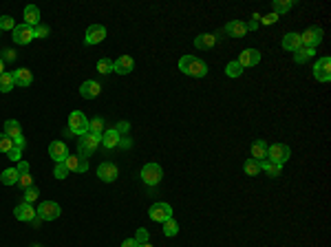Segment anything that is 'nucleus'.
Wrapping results in <instances>:
<instances>
[{
    "label": "nucleus",
    "mask_w": 331,
    "mask_h": 247,
    "mask_svg": "<svg viewBox=\"0 0 331 247\" xmlns=\"http://www.w3.org/2000/svg\"><path fill=\"white\" fill-rule=\"evenodd\" d=\"M16 88V82H14V73H2L0 75V93H9V90Z\"/></svg>",
    "instance_id": "obj_29"
},
{
    "label": "nucleus",
    "mask_w": 331,
    "mask_h": 247,
    "mask_svg": "<svg viewBox=\"0 0 331 247\" xmlns=\"http://www.w3.org/2000/svg\"><path fill=\"white\" fill-rule=\"evenodd\" d=\"M243 170L247 176H256L261 172V161H256V159H247V161L243 163Z\"/></svg>",
    "instance_id": "obj_32"
},
{
    "label": "nucleus",
    "mask_w": 331,
    "mask_h": 247,
    "mask_svg": "<svg viewBox=\"0 0 331 247\" xmlns=\"http://www.w3.org/2000/svg\"><path fill=\"white\" fill-rule=\"evenodd\" d=\"M14 82L16 86H31L34 84V75H31L29 69H18V71H14Z\"/></svg>",
    "instance_id": "obj_23"
},
{
    "label": "nucleus",
    "mask_w": 331,
    "mask_h": 247,
    "mask_svg": "<svg viewBox=\"0 0 331 247\" xmlns=\"http://www.w3.org/2000/svg\"><path fill=\"white\" fill-rule=\"evenodd\" d=\"M292 7H294V0H276V2H274V14L280 18V16L287 14Z\"/></svg>",
    "instance_id": "obj_31"
},
{
    "label": "nucleus",
    "mask_w": 331,
    "mask_h": 247,
    "mask_svg": "<svg viewBox=\"0 0 331 247\" xmlns=\"http://www.w3.org/2000/svg\"><path fill=\"white\" fill-rule=\"evenodd\" d=\"M7 157L11 159V161H20V157H22V150H20V148H11L9 152H7Z\"/></svg>",
    "instance_id": "obj_44"
},
{
    "label": "nucleus",
    "mask_w": 331,
    "mask_h": 247,
    "mask_svg": "<svg viewBox=\"0 0 331 247\" xmlns=\"http://www.w3.org/2000/svg\"><path fill=\"white\" fill-rule=\"evenodd\" d=\"M100 93H102L100 82H95V80L82 82V86H80V95L84 97V100H93V97H97Z\"/></svg>",
    "instance_id": "obj_16"
},
{
    "label": "nucleus",
    "mask_w": 331,
    "mask_h": 247,
    "mask_svg": "<svg viewBox=\"0 0 331 247\" xmlns=\"http://www.w3.org/2000/svg\"><path fill=\"white\" fill-rule=\"evenodd\" d=\"M34 35H35V38H47V35H49V27H47V24H38V27H34Z\"/></svg>",
    "instance_id": "obj_43"
},
{
    "label": "nucleus",
    "mask_w": 331,
    "mask_h": 247,
    "mask_svg": "<svg viewBox=\"0 0 331 247\" xmlns=\"http://www.w3.org/2000/svg\"><path fill=\"white\" fill-rule=\"evenodd\" d=\"M245 27H247V31H254V29H259V20H252V22H247Z\"/></svg>",
    "instance_id": "obj_50"
},
{
    "label": "nucleus",
    "mask_w": 331,
    "mask_h": 247,
    "mask_svg": "<svg viewBox=\"0 0 331 247\" xmlns=\"http://www.w3.org/2000/svg\"><path fill=\"white\" fill-rule=\"evenodd\" d=\"M148 229L146 228H139L137 229V234H135V241H137V245H146V243H148Z\"/></svg>",
    "instance_id": "obj_41"
},
{
    "label": "nucleus",
    "mask_w": 331,
    "mask_h": 247,
    "mask_svg": "<svg viewBox=\"0 0 331 247\" xmlns=\"http://www.w3.org/2000/svg\"><path fill=\"white\" fill-rule=\"evenodd\" d=\"M97 176H100L104 183H113V181L120 176V170H117L115 163L104 161V163H100V168H97Z\"/></svg>",
    "instance_id": "obj_11"
},
{
    "label": "nucleus",
    "mask_w": 331,
    "mask_h": 247,
    "mask_svg": "<svg viewBox=\"0 0 331 247\" xmlns=\"http://www.w3.org/2000/svg\"><path fill=\"white\" fill-rule=\"evenodd\" d=\"M2 73H5V62L0 60V75H2Z\"/></svg>",
    "instance_id": "obj_53"
},
{
    "label": "nucleus",
    "mask_w": 331,
    "mask_h": 247,
    "mask_svg": "<svg viewBox=\"0 0 331 247\" xmlns=\"http://www.w3.org/2000/svg\"><path fill=\"white\" fill-rule=\"evenodd\" d=\"M69 130H71L73 135H77V137H82V135L88 133V119L84 113H80V110H73L71 115H69Z\"/></svg>",
    "instance_id": "obj_3"
},
{
    "label": "nucleus",
    "mask_w": 331,
    "mask_h": 247,
    "mask_svg": "<svg viewBox=\"0 0 331 247\" xmlns=\"http://www.w3.org/2000/svg\"><path fill=\"white\" fill-rule=\"evenodd\" d=\"M122 247H139V245H137V241H135V238H126V241L122 243Z\"/></svg>",
    "instance_id": "obj_49"
},
{
    "label": "nucleus",
    "mask_w": 331,
    "mask_h": 247,
    "mask_svg": "<svg viewBox=\"0 0 331 247\" xmlns=\"http://www.w3.org/2000/svg\"><path fill=\"white\" fill-rule=\"evenodd\" d=\"M283 49H285V51H292V53H296L298 49H302L300 34H287V35H283Z\"/></svg>",
    "instance_id": "obj_22"
},
{
    "label": "nucleus",
    "mask_w": 331,
    "mask_h": 247,
    "mask_svg": "<svg viewBox=\"0 0 331 247\" xmlns=\"http://www.w3.org/2000/svg\"><path fill=\"white\" fill-rule=\"evenodd\" d=\"M216 44V35L214 34H201L194 38V47L201 49V51H208V49H212Z\"/></svg>",
    "instance_id": "obj_21"
},
{
    "label": "nucleus",
    "mask_w": 331,
    "mask_h": 247,
    "mask_svg": "<svg viewBox=\"0 0 331 247\" xmlns=\"http://www.w3.org/2000/svg\"><path fill=\"white\" fill-rule=\"evenodd\" d=\"M16 170H18V175H27V172H29V163L18 161V168H16Z\"/></svg>",
    "instance_id": "obj_46"
},
{
    "label": "nucleus",
    "mask_w": 331,
    "mask_h": 247,
    "mask_svg": "<svg viewBox=\"0 0 331 247\" xmlns=\"http://www.w3.org/2000/svg\"><path fill=\"white\" fill-rule=\"evenodd\" d=\"M139 247H153V245H150V243H146V245H139Z\"/></svg>",
    "instance_id": "obj_54"
},
{
    "label": "nucleus",
    "mask_w": 331,
    "mask_h": 247,
    "mask_svg": "<svg viewBox=\"0 0 331 247\" xmlns=\"http://www.w3.org/2000/svg\"><path fill=\"white\" fill-rule=\"evenodd\" d=\"M179 71H183L190 77H206L208 75V64L194 55H183L179 60Z\"/></svg>",
    "instance_id": "obj_1"
},
{
    "label": "nucleus",
    "mask_w": 331,
    "mask_h": 247,
    "mask_svg": "<svg viewBox=\"0 0 331 247\" xmlns=\"http://www.w3.org/2000/svg\"><path fill=\"white\" fill-rule=\"evenodd\" d=\"M226 31L232 38H245V35H247V27H245L243 20H232V22H227Z\"/></svg>",
    "instance_id": "obj_19"
},
{
    "label": "nucleus",
    "mask_w": 331,
    "mask_h": 247,
    "mask_svg": "<svg viewBox=\"0 0 331 247\" xmlns=\"http://www.w3.org/2000/svg\"><path fill=\"white\" fill-rule=\"evenodd\" d=\"M120 133H117L115 128L113 130H104V133H102V146L106 148V150H113V148H117L120 146Z\"/></svg>",
    "instance_id": "obj_20"
},
{
    "label": "nucleus",
    "mask_w": 331,
    "mask_h": 247,
    "mask_svg": "<svg viewBox=\"0 0 331 247\" xmlns=\"http://www.w3.org/2000/svg\"><path fill=\"white\" fill-rule=\"evenodd\" d=\"M11 34H14V35H11V38H14V42L20 44V47L29 44L31 40L35 38V35H34V27H29V24H24V22L22 24H16Z\"/></svg>",
    "instance_id": "obj_6"
},
{
    "label": "nucleus",
    "mask_w": 331,
    "mask_h": 247,
    "mask_svg": "<svg viewBox=\"0 0 331 247\" xmlns=\"http://www.w3.org/2000/svg\"><path fill=\"white\" fill-rule=\"evenodd\" d=\"M88 133L100 135V137H102V133H104V119H102V117L91 119V122H88Z\"/></svg>",
    "instance_id": "obj_34"
},
{
    "label": "nucleus",
    "mask_w": 331,
    "mask_h": 247,
    "mask_svg": "<svg viewBox=\"0 0 331 247\" xmlns=\"http://www.w3.org/2000/svg\"><path fill=\"white\" fill-rule=\"evenodd\" d=\"M64 166L69 168V172H80V175H84V172H88V161H84V159H80L75 155V157H71L69 155L67 159H64Z\"/></svg>",
    "instance_id": "obj_18"
},
{
    "label": "nucleus",
    "mask_w": 331,
    "mask_h": 247,
    "mask_svg": "<svg viewBox=\"0 0 331 247\" xmlns=\"http://www.w3.org/2000/svg\"><path fill=\"white\" fill-rule=\"evenodd\" d=\"M322 42V29L320 27H309L305 34H300V44L307 49H316Z\"/></svg>",
    "instance_id": "obj_8"
},
{
    "label": "nucleus",
    "mask_w": 331,
    "mask_h": 247,
    "mask_svg": "<svg viewBox=\"0 0 331 247\" xmlns=\"http://www.w3.org/2000/svg\"><path fill=\"white\" fill-rule=\"evenodd\" d=\"M14 146H16V148H20V150H24V148H27V141H24L22 135H18V137L14 139Z\"/></svg>",
    "instance_id": "obj_45"
},
{
    "label": "nucleus",
    "mask_w": 331,
    "mask_h": 247,
    "mask_svg": "<svg viewBox=\"0 0 331 247\" xmlns=\"http://www.w3.org/2000/svg\"><path fill=\"white\" fill-rule=\"evenodd\" d=\"M31 247H40V245H35V243H34V245H31Z\"/></svg>",
    "instance_id": "obj_55"
},
{
    "label": "nucleus",
    "mask_w": 331,
    "mask_h": 247,
    "mask_svg": "<svg viewBox=\"0 0 331 247\" xmlns=\"http://www.w3.org/2000/svg\"><path fill=\"white\" fill-rule=\"evenodd\" d=\"M314 55H316V49L302 47V49H298V51L294 53V62H296V64H305V62H307L309 57H314Z\"/></svg>",
    "instance_id": "obj_30"
},
{
    "label": "nucleus",
    "mask_w": 331,
    "mask_h": 247,
    "mask_svg": "<svg viewBox=\"0 0 331 247\" xmlns=\"http://www.w3.org/2000/svg\"><path fill=\"white\" fill-rule=\"evenodd\" d=\"M289 155H292V150H289V146H285V143H272V146H267V159L274 163H279V166L287 163Z\"/></svg>",
    "instance_id": "obj_5"
},
{
    "label": "nucleus",
    "mask_w": 331,
    "mask_h": 247,
    "mask_svg": "<svg viewBox=\"0 0 331 247\" xmlns=\"http://www.w3.org/2000/svg\"><path fill=\"white\" fill-rule=\"evenodd\" d=\"M243 69H250V67H256L261 62V53L256 51V49H243L239 55V60H236Z\"/></svg>",
    "instance_id": "obj_14"
},
{
    "label": "nucleus",
    "mask_w": 331,
    "mask_h": 247,
    "mask_svg": "<svg viewBox=\"0 0 331 247\" xmlns=\"http://www.w3.org/2000/svg\"><path fill=\"white\" fill-rule=\"evenodd\" d=\"M5 135L11 139H16L18 135H22V126H20L16 119H7L5 122Z\"/></svg>",
    "instance_id": "obj_28"
},
{
    "label": "nucleus",
    "mask_w": 331,
    "mask_h": 247,
    "mask_svg": "<svg viewBox=\"0 0 331 247\" xmlns=\"http://www.w3.org/2000/svg\"><path fill=\"white\" fill-rule=\"evenodd\" d=\"M148 216L155 223H163V221L173 219V208H170L168 203H155L153 208L148 210Z\"/></svg>",
    "instance_id": "obj_9"
},
{
    "label": "nucleus",
    "mask_w": 331,
    "mask_h": 247,
    "mask_svg": "<svg viewBox=\"0 0 331 247\" xmlns=\"http://www.w3.org/2000/svg\"><path fill=\"white\" fill-rule=\"evenodd\" d=\"M135 67V60L130 55H120L115 62H113V71L120 73V75H128Z\"/></svg>",
    "instance_id": "obj_17"
},
{
    "label": "nucleus",
    "mask_w": 331,
    "mask_h": 247,
    "mask_svg": "<svg viewBox=\"0 0 331 247\" xmlns=\"http://www.w3.org/2000/svg\"><path fill=\"white\" fill-rule=\"evenodd\" d=\"M49 155H51V159L55 163H62L64 159L69 157V148L64 141H51V146H49Z\"/></svg>",
    "instance_id": "obj_15"
},
{
    "label": "nucleus",
    "mask_w": 331,
    "mask_h": 247,
    "mask_svg": "<svg viewBox=\"0 0 331 247\" xmlns=\"http://www.w3.org/2000/svg\"><path fill=\"white\" fill-rule=\"evenodd\" d=\"M38 196H40V190L35 188V185H31V188H27V190H24V203H34Z\"/></svg>",
    "instance_id": "obj_39"
},
{
    "label": "nucleus",
    "mask_w": 331,
    "mask_h": 247,
    "mask_svg": "<svg viewBox=\"0 0 331 247\" xmlns=\"http://www.w3.org/2000/svg\"><path fill=\"white\" fill-rule=\"evenodd\" d=\"M53 176H55V179H67V176H69V168L64 166V161H62V163H55Z\"/></svg>",
    "instance_id": "obj_40"
},
{
    "label": "nucleus",
    "mask_w": 331,
    "mask_h": 247,
    "mask_svg": "<svg viewBox=\"0 0 331 247\" xmlns=\"http://www.w3.org/2000/svg\"><path fill=\"white\" fill-rule=\"evenodd\" d=\"M97 71H100L102 75H108V73H113V62H110L108 57H102V60H97Z\"/></svg>",
    "instance_id": "obj_36"
},
{
    "label": "nucleus",
    "mask_w": 331,
    "mask_h": 247,
    "mask_svg": "<svg viewBox=\"0 0 331 247\" xmlns=\"http://www.w3.org/2000/svg\"><path fill=\"white\" fill-rule=\"evenodd\" d=\"M16 22L11 16H0V31H14Z\"/></svg>",
    "instance_id": "obj_38"
},
{
    "label": "nucleus",
    "mask_w": 331,
    "mask_h": 247,
    "mask_svg": "<svg viewBox=\"0 0 331 247\" xmlns=\"http://www.w3.org/2000/svg\"><path fill=\"white\" fill-rule=\"evenodd\" d=\"M18 185H20V188H22V190H27V188H31V185H34V179H31V175H29V172H27V175H20Z\"/></svg>",
    "instance_id": "obj_42"
},
{
    "label": "nucleus",
    "mask_w": 331,
    "mask_h": 247,
    "mask_svg": "<svg viewBox=\"0 0 331 247\" xmlns=\"http://www.w3.org/2000/svg\"><path fill=\"white\" fill-rule=\"evenodd\" d=\"M252 159H256V161L267 159V143H265L263 139H256V141L252 143Z\"/></svg>",
    "instance_id": "obj_24"
},
{
    "label": "nucleus",
    "mask_w": 331,
    "mask_h": 247,
    "mask_svg": "<svg viewBox=\"0 0 331 247\" xmlns=\"http://www.w3.org/2000/svg\"><path fill=\"white\" fill-rule=\"evenodd\" d=\"M40 223H42V219H40V216H35V219L31 221V225H34V228H40Z\"/></svg>",
    "instance_id": "obj_51"
},
{
    "label": "nucleus",
    "mask_w": 331,
    "mask_h": 247,
    "mask_svg": "<svg viewBox=\"0 0 331 247\" xmlns=\"http://www.w3.org/2000/svg\"><path fill=\"white\" fill-rule=\"evenodd\" d=\"M24 24H29V27H38L40 24V9L35 5H29L24 9Z\"/></svg>",
    "instance_id": "obj_25"
},
{
    "label": "nucleus",
    "mask_w": 331,
    "mask_h": 247,
    "mask_svg": "<svg viewBox=\"0 0 331 247\" xmlns=\"http://www.w3.org/2000/svg\"><path fill=\"white\" fill-rule=\"evenodd\" d=\"M276 20H279V16H276V14H269V16H265V18H261V22H263V24H274Z\"/></svg>",
    "instance_id": "obj_47"
},
{
    "label": "nucleus",
    "mask_w": 331,
    "mask_h": 247,
    "mask_svg": "<svg viewBox=\"0 0 331 247\" xmlns=\"http://www.w3.org/2000/svg\"><path fill=\"white\" fill-rule=\"evenodd\" d=\"M100 143H102L100 135H93V133L82 135L80 141H77V157L84 159V161H88V157H91L93 152L97 150V146H100Z\"/></svg>",
    "instance_id": "obj_2"
},
{
    "label": "nucleus",
    "mask_w": 331,
    "mask_h": 247,
    "mask_svg": "<svg viewBox=\"0 0 331 247\" xmlns=\"http://www.w3.org/2000/svg\"><path fill=\"white\" fill-rule=\"evenodd\" d=\"M20 179L18 170L16 168H7V170H2V175H0V181H2V185H16Z\"/></svg>",
    "instance_id": "obj_27"
},
{
    "label": "nucleus",
    "mask_w": 331,
    "mask_h": 247,
    "mask_svg": "<svg viewBox=\"0 0 331 247\" xmlns=\"http://www.w3.org/2000/svg\"><path fill=\"white\" fill-rule=\"evenodd\" d=\"M261 172H265L267 176H280V172H283V166L269 161V159H263V161H261Z\"/></svg>",
    "instance_id": "obj_26"
},
{
    "label": "nucleus",
    "mask_w": 331,
    "mask_h": 247,
    "mask_svg": "<svg viewBox=\"0 0 331 247\" xmlns=\"http://www.w3.org/2000/svg\"><path fill=\"white\" fill-rule=\"evenodd\" d=\"M5 60H14V51H5Z\"/></svg>",
    "instance_id": "obj_52"
},
{
    "label": "nucleus",
    "mask_w": 331,
    "mask_h": 247,
    "mask_svg": "<svg viewBox=\"0 0 331 247\" xmlns=\"http://www.w3.org/2000/svg\"><path fill=\"white\" fill-rule=\"evenodd\" d=\"M11 148H14V139L7 137L5 133H0V152H5V155H7Z\"/></svg>",
    "instance_id": "obj_37"
},
{
    "label": "nucleus",
    "mask_w": 331,
    "mask_h": 247,
    "mask_svg": "<svg viewBox=\"0 0 331 247\" xmlns=\"http://www.w3.org/2000/svg\"><path fill=\"white\" fill-rule=\"evenodd\" d=\"M163 234H166V236H174V234L179 232V223L177 221H174V216L173 219H168V221H163Z\"/></svg>",
    "instance_id": "obj_35"
},
{
    "label": "nucleus",
    "mask_w": 331,
    "mask_h": 247,
    "mask_svg": "<svg viewBox=\"0 0 331 247\" xmlns=\"http://www.w3.org/2000/svg\"><path fill=\"white\" fill-rule=\"evenodd\" d=\"M314 77H316L318 82H322V84L331 82V60L327 55L316 62V67H314Z\"/></svg>",
    "instance_id": "obj_10"
},
{
    "label": "nucleus",
    "mask_w": 331,
    "mask_h": 247,
    "mask_svg": "<svg viewBox=\"0 0 331 247\" xmlns=\"http://www.w3.org/2000/svg\"><path fill=\"white\" fill-rule=\"evenodd\" d=\"M243 71H245V69L241 67L236 60L230 62V64L226 67V75H227V77H241V75H243Z\"/></svg>",
    "instance_id": "obj_33"
},
{
    "label": "nucleus",
    "mask_w": 331,
    "mask_h": 247,
    "mask_svg": "<svg viewBox=\"0 0 331 247\" xmlns=\"http://www.w3.org/2000/svg\"><path fill=\"white\" fill-rule=\"evenodd\" d=\"M161 176H163V170L159 163H146V166L141 168V181H144L146 185H150V188L159 185Z\"/></svg>",
    "instance_id": "obj_4"
},
{
    "label": "nucleus",
    "mask_w": 331,
    "mask_h": 247,
    "mask_svg": "<svg viewBox=\"0 0 331 247\" xmlns=\"http://www.w3.org/2000/svg\"><path fill=\"white\" fill-rule=\"evenodd\" d=\"M14 216L18 221H24V223H31V221L38 216V212H35V208L31 203H20V205H16V210H14Z\"/></svg>",
    "instance_id": "obj_12"
},
{
    "label": "nucleus",
    "mask_w": 331,
    "mask_h": 247,
    "mask_svg": "<svg viewBox=\"0 0 331 247\" xmlns=\"http://www.w3.org/2000/svg\"><path fill=\"white\" fill-rule=\"evenodd\" d=\"M104 38H106V27H102V24H91V27L87 29V38H84V44L93 47V44H100Z\"/></svg>",
    "instance_id": "obj_13"
},
{
    "label": "nucleus",
    "mask_w": 331,
    "mask_h": 247,
    "mask_svg": "<svg viewBox=\"0 0 331 247\" xmlns=\"http://www.w3.org/2000/svg\"><path fill=\"white\" fill-rule=\"evenodd\" d=\"M128 128H130V124H128V122H120V124H117V128H115V130L122 135V133H126Z\"/></svg>",
    "instance_id": "obj_48"
},
{
    "label": "nucleus",
    "mask_w": 331,
    "mask_h": 247,
    "mask_svg": "<svg viewBox=\"0 0 331 247\" xmlns=\"http://www.w3.org/2000/svg\"><path fill=\"white\" fill-rule=\"evenodd\" d=\"M35 212H38V216L42 221H55L60 214H62V210H60L58 203H53V201H42Z\"/></svg>",
    "instance_id": "obj_7"
}]
</instances>
